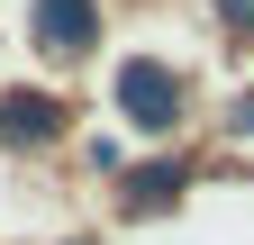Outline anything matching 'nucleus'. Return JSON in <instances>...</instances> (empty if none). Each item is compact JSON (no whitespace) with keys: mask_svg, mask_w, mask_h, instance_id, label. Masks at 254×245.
<instances>
[{"mask_svg":"<svg viewBox=\"0 0 254 245\" xmlns=\"http://www.w3.org/2000/svg\"><path fill=\"white\" fill-rule=\"evenodd\" d=\"M64 136V100L55 91H0V145H18V155H37V145Z\"/></svg>","mask_w":254,"mask_h":245,"instance_id":"obj_2","label":"nucleus"},{"mask_svg":"<svg viewBox=\"0 0 254 245\" xmlns=\"http://www.w3.org/2000/svg\"><path fill=\"white\" fill-rule=\"evenodd\" d=\"M182 182H190L182 155H154V173H127V200H136V209H173V200H182Z\"/></svg>","mask_w":254,"mask_h":245,"instance_id":"obj_4","label":"nucleus"},{"mask_svg":"<svg viewBox=\"0 0 254 245\" xmlns=\"http://www.w3.org/2000/svg\"><path fill=\"white\" fill-rule=\"evenodd\" d=\"M37 46L46 55H91L100 46V0H37Z\"/></svg>","mask_w":254,"mask_h":245,"instance_id":"obj_3","label":"nucleus"},{"mask_svg":"<svg viewBox=\"0 0 254 245\" xmlns=\"http://www.w3.org/2000/svg\"><path fill=\"white\" fill-rule=\"evenodd\" d=\"M73 245H100V236H73Z\"/></svg>","mask_w":254,"mask_h":245,"instance_id":"obj_6","label":"nucleus"},{"mask_svg":"<svg viewBox=\"0 0 254 245\" xmlns=\"http://www.w3.org/2000/svg\"><path fill=\"white\" fill-rule=\"evenodd\" d=\"M118 109L136 118L145 136H173L190 100H182V82H173V64H145V55H136V64H118Z\"/></svg>","mask_w":254,"mask_h":245,"instance_id":"obj_1","label":"nucleus"},{"mask_svg":"<svg viewBox=\"0 0 254 245\" xmlns=\"http://www.w3.org/2000/svg\"><path fill=\"white\" fill-rule=\"evenodd\" d=\"M218 18H227V27H245V37H254V0H218Z\"/></svg>","mask_w":254,"mask_h":245,"instance_id":"obj_5","label":"nucleus"}]
</instances>
